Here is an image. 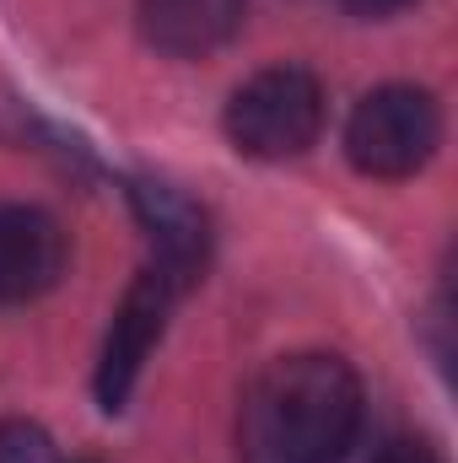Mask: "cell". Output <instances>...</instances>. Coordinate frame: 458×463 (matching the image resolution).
<instances>
[{"label": "cell", "mask_w": 458, "mask_h": 463, "mask_svg": "<svg viewBox=\"0 0 458 463\" xmlns=\"http://www.w3.org/2000/svg\"><path fill=\"white\" fill-rule=\"evenodd\" d=\"M350 16H394V11H405V5H415V0H340Z\"/></svg>", "instance_id": "10"}, {"label": "cell", "mask_w": 458, "mask_h": 463, "mask_svg": "<svg viewBox=\"0 0 458 463\" xmlns=\"http://www.w3.org/2000/svg\"><path fill=\"white\" fill-rule=\"evenodd\" d=\"M243 16H248V0H140L135 5L140 38L173 60L216 54L222 43L237 38Z\"/></svg>", "instance_id": "7"}, {"label": "cell", "mask_w": 458, "mask_h": 463, "mask_svg": "<svg viewBox=\"0 0 458 463\" xmlns=\"http://www.w3.org/2000/svg\"><path fill=\"white\" fill-rule=\"evenodd\" d=\"M443 146V109L426 87H372L345 118V156L367 178H410Z\"/></svg>", "instance_id": "3"}, {"label": "cell", "mask_w": 458, "mask_h": 463, "mask_svg": "<svg viewBox=\"0 0 458 463\" xmlns=\"http://www.w3.org/2000/svg\"><path fill=\"white\" fill-rule=\"evenodd\" d=\"M361 431V383L340 355L297 350L270 361L237 410L243 463H345Z\"/></svg>", "instance_id": "1"}, {"label": "cell", "mask_w": 458, "mask_h": 463, "mask_svg": "<svg viewBox=\"0 0 458 463\" xmlns=\"http://www.w3.org/2000/svg\"><path fill=\"white\" fill-rule=\"evenodd\" d=\"M0 463H54V442L38 420H0Z\"/></svg>", "instance_id": "8"}, {"label": "cell", "mask_w": 458, "mask_h": 463, "mask_svg": "<svg viewBox=\"0 0 458 463\" xmlns=\"http://www.w3.org/2000/svg\"><path fill=\"white\" fill-rule=\"evenodd\" d=\"M65 232L38 205H0V307L33 302L65 275Z\"/></svg>", "instance_id": "6"}, {"label": "cell", "mask_w": 458, "mask_h": 463, "mask_svg": "<svg viewBox=\"0 0 458 463\" xmlns=\"http://www.w3.org/2000/svg\"><path fill=\"white\" fill-rule=\"evenodd\" d=\"M372 463H443L437 448H426V442H410V437H394V442H383L377 448V458Z\"/></svg>", "instance_id": "9"}, {"label": "cell", "mask_w": 458, "mask_h": 463, "mask_svg": "<svg viewBox=\"0 0 458 463\" xmlns=\"http://www.w3.org/2000/svg\"><path fill=\"white\" fill-rule=\"evenodd\" d=\"M173 297H178L173 280L157 275V269H140V275L129 280V291H124V302H119V313H114V329H109V340H103V361H98V404H103L109 415H119V410L129 404L146 355L162 340V324H167Z\"/></svg>", "instance_id": "4"}, {"label": "cell", "mask_w": 458, "mask_h": 463, "mask_svg": "<svg viewBox=\"0 0 458 463\" xmlns=\"http://www.w3.org/2000/svg\"><path fill=\"white\" fill-rule=\"evenodd\" d=\"M324 135V87L302 65L248 76L227 103V140L253 162H291Z\"/></svg>", "instance_id": "2"}, {"label": "cell", "mask_w": 458, "mask_h": 463, "mask_svg": "<svg viewBox=\"0 0 458 463\" xmlns=\"http://www.w3.org/2000/svg\"><path fill=\"white\" fill-rule=\"evenodd\" d=\"M129 205L140 216V227L157 248V275L173 280V291L195 286L200 269H205V253H211V227H205V211L173 189V184H157V178H135L129 184Z\"/></svg>", "instance_id": "5"}]
</instances>
